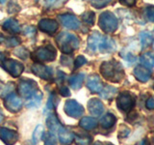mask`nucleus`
<instances>
[{
    "label": "nucleus",
    "mask_w": 154,
    "mask_h": 145,
    "mask_svg": "<svg viewBox=\"0 0 154 145\" xmlns=\"http://www.w3.org/2000/svg\"><path fill=\"white\" fill-rule=\"evenodd\" d=\"M1 64V67L9 72L13 77H17L19 76L24 70V66L22 63L18 62L17 60L14 59H5L3 60Z\"/></svg>",
    "instance_id": "423d86ee"
},
{
    "label": "nucleus",
    "mask_w": 154,
    "mask_h": 145,
    "mask_svg": "<svg viewBox=\"0 0 154 145\" xmlns=\"http://www.w3.org/2000/svg\"><path fill=\"white\" fill-rule=\"evenodd\" d=\"M59 92H60V94L64 97H69L70 95V91L66 86H62L59 89Z\"/></svg>",
    "instance_id": "f704fd0d"
},
{
    "label": "nucleus",
    "mask_w": 154,
    "mask_h": 145,
    "mask_svg": "<svg viewBox=\"0 0 154 145\" xmlns=\"http://www.w3.org/2000/svg\"><path fill=\"white\" fill-rule=\"evenodd\" d=\"M65 111L67 115L71 116V117L78 118L83 114L84 109L83 106L77 103L75 100H69L66 101L65 105Z\"/></svg>",
    "instance_id": "6e6552de"
},
{
    "label": "nucleus",
    "mask_w": 154,
    "mask_h": 145,
    "mask_svg": "<svg viewBox=\"0 0 154 145\" xmlns=\"http://www.w3.org/2000/svg\"><path fill=\"white\" fill-rule=\"evenodd\" d=\"M59 19L63 25L69 29H71V30H77L81 25L79 19L75 16H73V14H60Z\"/></svg>",
    "instance_id": "1a4fd4ad"
},
{
    "label": "nucleus",
    "mask_w": 154,
    "mask_h": 145,
    "mask_svg": "<svg viewBox=\"0 0 154 145\" xmlns=\"http://www.w3.org/2000/svg\"><path fill=\"white\" fill-rule=\"evenodd\" d=\"M152 35L148 32H142L140 34V40L143 47H147L151 45L152 43Z\"/></svg>",
    "instance_id": "5701e85b"
},
{
    "label": "nucleus",
    "mask_w": 154,
    "mask_h": 145,
    "mask_svg": "<svg viewBox=\"0 0 154 145\" xmlns=\"http://www.w3.org/2000/svg\"><path fill=\"white\" fill-rule=\"evenodd\" d=\"M56 55H57V50L52 46L42 47H38V50H36L33 52L32 59L37 64H42V63L55 60Z\"/></svg>",
    "instance_id": "39448f33"
},
{
    "label": "nucleus",
    "mask_w": 154,
    "mask_h": 145,
    "mask_svg": "<svg viewBox=\"0 0 154 145\" xmlns=\"http://www.w3.org/2000/svg\"><path fill=\"white\" fill-rule=\"evenodd\" d=\"M99 71L105 79L113 82H119L124 76V72L122 65L115 60L103 62L99 68Z\"/></svg>",
    "instance_id": "f03ea898"
},
{
    "label": "nucleus",
    "mask_w": 154,
    "mask_h": 145,
    "mask_svg": "<svg viewBox=\"0 0 154 145\" xmlns=\"http://www.w3.org/2000/svg\"><path fill=\"white\" fill-rule=\"evenodd\" d=\"M14 53L17 54V56H18L19 58H22V59H26L29 55L28 50H25L24 47H18L17 50H14Z\"/></svg>",
    "instance_id": "c756f323"
},
{
    "label": "nucleus",
    "mask_w": 154,
    "mask_h": 145,
    "mask_svg": "<svg viewBox=\"0 0 154 145\" xmlns=\"http://www.w3.org/2000/svg\"><path fill=\"white\" fill-rule=\"evenodd\" d=\"M117 93H118V89L116 88V87L107 85L104 88V90L101 92V97L105 100H111L114 98L115 95Z\"/></svg>",
    "instance_id": "4be33fe9"
},
{
    "label": "nucleus",
    "mask_w": 154,
    "mask_h": 145,
    "mask_svg": "<svg viewBox=\"0 0 154 145\" xmlns=\"http://www.w3.org/2000/svg\"><path fill=\"white\" fill-rule=\"evenodd\" d=\"M116 121H117V118H116V116L114 114L107 113L102 118V120H101V125H102L103 128L109 129L111 127H113L114 124L116 123Z\"/></svg>",
    "instance_id": "412c9836"
},
{
    "label": "nucleus",
    "mask_w": 154,
    "mask_h": 145,
    "mask_svg": "<svg viewBox=\"0 0 154 145\" xmlns=\"http://www.w3.org/2000/svg\"><path fill=\"white\" fill-rule=\"evenodd\" d=\"M0 133H1V137L4 139V141L7 143H10V140H14V137H16V134L14 133L9 132L7 130H1Z\"/></svg>",
    "instance_id": "bb28decb"
},
{
    "label": "nucleus",
    "mask_w": 154,
    "mask_h": 145,
    "mask_svg": "<svg viewBox=\"0 0 154 145\" xmlns=\"http://www.w3.org/2000/svg\"><path fill=\"white\" fill-rule=\"evenodd\" d=\"M88 108L90 112L94 115V116H99L104 110V105L98 99H91L88 104Z\"/></svg>",
    "instance_id": "f3484780"
},
{
    "label": "nucleus",
    "mask_w": 154,
    "mask_h": 145,
    "mask_svg": "<svg viewBox=\"0 0 154 145\" xmlns=\"http://www.w3.org/2000/svg\"><path fill=\"white\" fill-rule=\"evenodd\" d=\"M86 63H87L86 58L83 55H79L75 59V61H74V69H78V68H80L83 65H85Z\"/></svg>",
    "instance_id": "7c9ffc66"
},
{
    "label": "nucleus",
    "mask_w": 154,
    "mask_h": 145,
    "mask_svg": "<svg viewBox=\"0 0 154 145\" xmlns=\"http://www.w3.org/2000/svg\"><path fill=\"white\" fill-rule=\"evenodd\" d=\"M87 86L91 93H100L103 89V83L97 75H91L87 81Z\"/></svg>",
    "instance_id": "ddd939ff"
},
{
    "label": "nucleus",
    "mask_w": 154,
    "mask_h": 145,
    "mask_svg": "<svg viewBox=\"0 0 154 145\" xmlns=\"http://www.w3.org/2000/svg\"><path fill=\"white\" fill-rule=\"evenodd\" d=\"M136 145H148V143L146 141V140H142V141H140V142H138Z\"/></svg>",
    "instance_id": "58836bf2"
},
{
    "label": "nucleus",
    "mask_w": 154,
    "mask_h": 145,
    "mask_svg": "<svg viewBox=\"0 0 154 145\" xmlns=\"http://www.w3.org/2000/svg\"><path fill=\"white\" fill-rule=\"evenodd\" d=\"M152 47H153V48H154V41H153V44H152Z\"/></svg>",
    "instance_id": "37998d69"
},
{
    "label": "nucleus",
    "mask_w": 154,
    "mask_h": 145,
    "mask_svg": "<svg viewBox=\"0 0 154 145\" xmlns=\"http://www.w3.org/2000/svg\"><path fill=\"white\" fill-rule=\"evenodd\" d=\"M146 105L148 109H154V97H151L146 101Z\"/></svg>",
    "instance_id": "c9c22d12"
},
{
    "label": "nucleus",
    "mask_w": 154,
    "mask_h": 145,
    "mask_svg": "<svg viewBox=\"0 0 154 145\" xmlns=\"http://www.w3.org/2000/svg\"><path fill=\"white\" fill-rule=\"evenodd\" d=\"M17 92L23 98L27 99L28 108H36L41 104L42 93L34 80L28 79H21L17 85Z\"/></svg>",
    "instance_id": "f257e3e1"
},
{
    "label": "nucleus",
    "mask_w": 154,
    "mask_h": 145,
    "mask_svg": "<svg viewBox=\"0 0 154 145\" xmlns=\"http://www.w3.org/2000/svg\"><path fill=\"white\" fill-rule=\"evenodd\" d=\"M6 42V46L7 47H17L18 46L19 44L21 43L20 39L19 38H17V37H12V38H8L5 40Z\"/></svg>",
    "instance_id": "c85d7f7f"
},
{
    "label": "nucleus",
    "mask_w": 154,
    "mask_h": 145,
    "mask_svg": "<svg viewBox=\"0 0 154 145\" xmlns=\"http://www.w3.org/2000/svg\"><path fill=\"white\" fill-rule=\"evenodd\" d=\"M98 25L105 33H114L118 29L119 21L115 14L110 11H105L100 14Z\"/></svg>",
    "instance_id": "20e7f679"
},
{
    "label": "nucleus",
    "mask_w": 154,
    "mask_h": 145,
    "mask_svg": "<svg viewBox=\"0 0 154 145\" xmlns=\"http://www.w3.org/2000/svg\"><path fill=\"white\" fill-rule=\"evenodd\" d=\"M153 88H154V87H153Z\"/></svg>",
    "instance_id": "a18cd8bd"
},
{
    "label": "nucleus",
    "mask_w": 154,
    "mask_h": 145,
    "mask_svg": "<svg viewBox=\"0 0 154 145\" xmlns=\"http://www.w3.org/2000/svg\"><path fill=\"white\" fill-rule=\"evenodd\" d=\"M116 43L112 38L109 36L102 37V40L100 42V45L98 50L102 53H108V52H113L116 50Z\"/></svg>",
    "instance_id": "2eb2a0df"
},
{
    "label": "nucleus",
    "mask_w": 154,
    "mask_h": 145,
    "mask_svg": "<svg viewBox=\"0 0 154 145\" xmlns=\"http://www.w3.org/2000/svg\"><path fill=\"white\" fill-rule=\"evenodd\" d=\"M109 145H112V144H109Z\"/></svg>",
    "instance_id": "c03bdc74"
},
{
    "label": "nucleus",
    "mask_w": 154,
    "mask_h": 145,
    "mask_svg": "<svg viewBox=\"0 0 154 145\" xmlns=\"http://www.w3.org/2000/svg\"><path fill=\"white\" fill-rule=\"evenodd\" d=\"M71 62H72V59H71V57H69V56H67V55H63V56L61 57V63H62L63 65L69 66Z\"/></svg>",
    "instance_id": "72a5a7b5"
},
{
    "label": "nucleus",
    "mask_w": 154,
    "mask_h": 145,
    "mask_svg": "<svg viewBox=\"0 0 154 145\" xmlns=\"http://www.w3.org/2000/svg\"><path fill=\"white\" fill-rule=\"evenodd\" d=\"M140 61H141L143 67L147 68V69H152L154 67V53L149 51L143 53L140 58Z\"/></svg>",
    "instance_id": "6ab92c4d"
},
{
    "label": "nucleus",
    "mask_w": 154,
    "mask_h": 145,
    "mask_svg": "<svg viewBox=\"0 0 154 145\" xmlns=\"http://www.w3.org/2000/svg\"><path fill=\"white\" fill-rule=\"evenodd\" d=\"M32 72L37 76L41 77L42 79H51L53 76V71L50 67H47L43 64H34L32 66Z\"/></svg>",
    "instance_id": "9d476101"
},
{
    "label": "nucleus",
    "mask_w": 154,
    "mask_h": 145,
    "mask_svg": "<svg viewBox=\"0 0 154 145\" xmlns=\"http://www.w3.org/2000/svg\"><path fill=\"white\" fill-rule=\"evenodd\" d=\"M85 79V75L84 74H77L70 76V79L69 80V85L71 86V88H73L74 90H77L81 88L82 84H83V81Z\"/></svg>",
    "instance_id": "aec40b11"
},
{
    "label": "nucleus",
    "mask_w": 154,
    "mask_h": 145,
    "mask_svg": "<svg viewBox=\"0 0 154 145\" xmlns=\"http://www.w3.org/2000/svg\"><path fill=\"white\" fill-rule=\"evenodd\" d=\"M96 121L94 118H91V117H85L81 120L80 125L81 127H83L86 130H91L94 129L95 126H96Z\"/></svg>",
    "instance_id": "393cba45"
},
{
    "label": "nucleus",
    "mask_w": 154,
    "mask_h": 145,
    "mask_svg": "<svg viewBox=\"0 0 154 145\" xmlns=\"http://www.w3.org/2000/svg\"><path fill=\"white\" fill-rule=\"evenodd\" d=\"M120 4L125 5V6H134L136 4V1H133V0L131 1H120Z\"/></svg>",
    "instance_id": "4c0bfd02"
},
{
    "label": "nucleus",
    "mask_w": 154,
    "mask_h": 145,
    "mask_svg": "<svg viewBox=\"0 0 154 145\" xmlns=\"http://www.w3.org/2000/svg\"><path fill=\"white\" fill-rule=\"evenodd\" d=\"M38 28L40 30L47 33V34H54L58 28H59V24L55 21V19H51V18H43L38 22Z\"/></svg>",
    "instance_id": "9b49d317"
},
{
    "label": "nucleus",
    "mask_w": 154,
    "mask_h": 145,
    "mask_svg": "<svg viewBox=\"0 0 154 145\" xmlns=\"http://www.w3.org/2000/svg\"><path fill=\"white\" fill-rule=\"evenodd\" d=\"M144 14H146V18L149 21L154 22V6H152V5L147 6L144 10Z\"/></svg>",
    "instance_id": "cd10ccee"
},
{
    "label": "nucleus",
    "mask_w": 154,
    "mask_h": 145,
    "mask_svg": "<svg viewBox=\"0 0 154 145\" xmlns=\"http://www.w3.org/2000/svg\"><path fill=\"white\" fill-rule=\"evenodd\" d=\"M78 144L80 145H89L91 142V137H86V138H78Z\"/></svg>",
    "instance_id": "e433bc0d"
},
{
    "label": "nucleus",
    "mask_w": 154,
    "mask_h": 145,
    "mask_svg": "<svg viewBox=\"0 0 154 145\" xmlns=\"http://www.w3.org/2000/svg\"><path fill=\"white\" fill-rule=\"evenodd\" d=\"M109 4V1H104V0H99V1H91V5L96 9H101L106 7Z\"/></svg>",
    "instance_id": "2f4dec72"
},
{
    "label": "nucleus",
    "mask_w": 154,
    "mask_h": 145,
    "mask_svg": "<svg viewBox=\"0 0 154 145\" xmlns=\"http://www.w3.org/2000/svg\"><path fill=\"white\" fill-rule=\"evenodd\" d=\"M122 56L124 58L125 60L128 61V62H130V63H133V62L136 61V57H135L133 54H131L130 52H128V53L122 52Z\"/></svg>",
    "instance_id": "473e14b6"
},
{
    "label": "nucleus",
    "mask_w": 154,
    "mask_h": 145,
    "mask_svg": "<svg viewBox=\"0 0 154 145\" xmlns=\"http://www.w3.org/2000/svg\"><path fill=\"white\" fill-rule=\"evenodd\" d=\"M152 72L147 69V68L143 67V65H139L134 69V76L140 82H146L149 80L151 76Z\"/></svg>",
    "instance_id": "4468645a"
},
{
    "label": "nucleus",
    "mask_w": 154,
    "mask_h": 145,
    "mask_svg": "<svg viewBox=\"0 0 154 145\" xmlns=\"http://www.w3.org/2000/svg\"><path fill=\"white\" fill-rule=\"evenodd\" d=\"M5 106L11 111H17L21 108L22 106V101L19 98L18 96H17L14 93H11L6 97L4 102Z\"/></svg>",
    "instance_id": "f8f14e48"
},
{
    "label": "nucleus",
    "mask_w": 154,
    "mask_h": 145,
    "mask_svg": "<svg viewBox=\"0 0 154 145\" xmlns=\"http://www.w3.org/2000/svg\"><path fill=\"white\" fill-rule=\"evenodd\" d=\"M4 37H3V35H1V34H0V43H1V42H4L5 40H4Z\"/></svg>",
    "instance_id": "ea45409f"
},
{
    "label": "nucleus",
    "mask_w": 154,
    "mask_h": 145,
    "mask_svg": "<svg viewBox=\"0 0 154 145\" xmlns=\"http://www.w3.org/2000/svg\"><path fill=\"white\" fill-rule=\"evenodd\" d=\"M94 145H102V144H101V143H99V142H98V143H95Z\"/></svg>",
    "instance_id": "79ce46f5"
},
{
    "label": "nucleus",
    "mask_w": 154,
    "mask_h": 145,
    "mask_svg": "<svg viewBox=\"0 0 154 145\" xmlns=\"http://www.w3.org/2000/svg\"><path fill=\"white\" fill-rule=\"evenodd\" d=\"M56 43L60 50L65 54H70L79 47V39L74 34L61 32L56 37Z\"/></svg>",
    "instance_id": "7ed1b4c3"
},
{
    "label": "nucleus",
    "mask_w": 154,
    "mask_h": 145,
    "mask_svg": "<svg viewBox=\"0 0 154 145\" xmlns=\"http://www.w3.org/2000/svg\"><path fill=\"white\" fill-rule=\"evenodd\" d=\"M1 120H2V114L0 113V121H1Z\"/></svg>",
    "instance_id": "a19ab883"
},
{
    "label": "nucleus",
    "mask_w": 154,
    "mask_h": 145,
    "mask_svg": "<svg viewBox=\"0 0 154 145\" xmlns=\"http://www.w3.org/2000/svg\"><path fill=\"white\" fill-rule=\"evenodd\" d=\"M2 28L5 31H7L11 34H17L20 32V26L17 21L14 18H9L3 23Z\"/></svg>",
    "instance_id": "a211bd4d"
},
{
    "label": "nucleus",
    "mask_w": 154,
    "mask_h": 145,
    "mask_svg": "<svg viewBox=\"0 0 154 145\" xmlns=\"http://www.w3.org/2000/svg\"><path fill=\"white\" fill-rule=\"evenodd\" d=\"M82 21L88 25H94L95 21V14L93 11H87L82 14Z\"/></svg>",
    "instance_id": "b1692460"
},
{
    "label": "nucleus",
    "mask_w": 154,
    "mask_h": 145,
    "mask_svg": "<svg viewBox=\"0 0 154 145\" xmlns=\"http://www.w3.org/2000/svg\"><path fill=\"white\" fill-rule=\"evenodd\" d=\"M102 35L97 32V31H94L91 34L88 38V47L89 50L91 51H96L98 50L100 42L102 40Z\"/></svg>",
    "instance_id": "dca6fc26"
},
{
    "label": "nucleus",
    "mask_w": 154,
    "mask_h": 145,
    "mask_svg": "<svg viewBox=\"0 0 154 145\" xmlns=\"http://www.w3.org/2000/svg\"><path fill=\"white\" fill-rule=\"evenodd\" d=\"M117 105L119 109L123 111H129L131 110L135 105V100L131 94L127 92L119 94L117 99Z\"/></svg>",
    "instance_id": "0eeeda50"
},
{
    "label": "nucleus",
    "mask_w": 154,
    "mask_h": 145,
    "mask_svg": "<svg viewBox=\"0 0 154 145\" xmlns=\"http://www.w3.org/2000/svg\"><path fill=\"white\" fill-rule=\"evenodd\" d=\"M60 138L63 144H65V145L69 144L72 140V134L69 133H66L64 130H62V132L60 133Z\"/></svg>",
    "instance_id": "a878e982"
}]
</instances>
